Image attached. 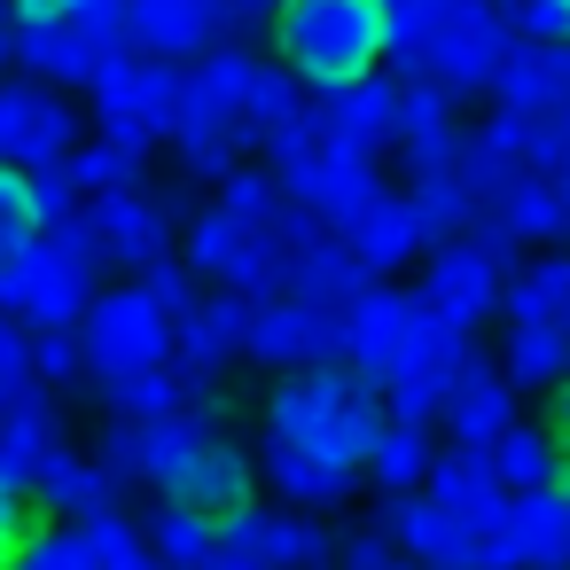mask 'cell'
<instances>
[{
  "mask_svg": "<svg viewBox=\"0 0 570 570\" xmlns=\"http://www.w3.org/2000/svg\"><path fill=\"white\" fill-rule=\"evenodd\" d=\"M40 539V500L17 492V484H0V570H17V554Z\"/></svg>",
  "mask_w": 570,
  "mask_h": 570,
  "instance_id": "cell-47",
  "label": "cell"
},
{
  "mask_svg": "<svg viewBox=\"0 0 570 570\" xmlns=\"http://www.w3.org/2000/svg\"><path fill=\"white\" fill-rule=\"evenodd\" d=\"M141 289H149V297H157V305H165L173 321H180V313H188V305L204 297V289H196V274H188L180 258H165V266H149V274H141Z\"/></svg>",
  "mask_w": 570,
  "mask_h": 570,
  "instance_id": "cell-51",
  "label": "cell"
},
{
  "mask_svg": "<svg viewBox=\"0 0 570 570\" xmlns=\"http://www.w3.org/2000/svg\"><path fill=\"white\" fill-rule=\"evenodd\" d=\"M71 165H79L87 204H95V196H134V188H149V157H134V149H118V141H79Z\"/></svg>",
  "mask_w": 570,
  "mask_h": 570,
  "instance_id": "cell-40",
  "label": "cell"
},
{
  "mask_svg": "<svg viewBox=\"0 0 570 570\" xmlns=\"http://www.w3.org/2000/svg\"><path fill=\"white\" fill-rule=\"evenodd\" d=\"M63 24V87H102L134 56V0H71Z\"/></svg>",
  "mask_w": 570,
  "mask_h": 570,
  "instance_id": "cell-16",
  "label": "cell"
},
{
  "mask_svg": "<svg viewBox=\"0 0 570 570\" xmlns=\"http://www.w3.org/2000/svg\"><path fill=\"white\" fill-rule=\"evenodd\" d=\"M95 399H102V414H118V422H165V414H188V406H212L180 367H149V375H110V383H95Z\"/></svg>",
  "mask_w": 570,
  "mask_h": 570,
  "instance_id": "cell-30",
  "label": "cell"
},
{
  "mask_svg": "<svg viewBox=\"0 0 570 570\" xmlns=\"http://www.w3.org/2000/svg\"><path fill=\"white\" fill-rule=\"evenodd\" d=\"M344 243H352V258H360L375 282H391V274L422 250V235H414V219H406V196H383V204H375V212L344 235Z\"/></svg>",
  "mask_w": 570,
  "mask_h": 570,
  "instance_id": "cell-33",
  "label": "cell"
},
{
  "mask_svg": "<svg viewBox=\"0 0 570 570\" xmlns=\"http://www.w3.org/2000/svg\"><path fill=\"white\" fill-rule=\"evenodd\" d=\"M196 570H258V562H243V554H212V562H196Z\"/></svg>",
  "mask_w": 570,
  "mask_h": 570,
  "instance_id": "cell-58",
  "label": "cell"
},
{
  "mask_svg": "<svg viewBox=\"0 0 570 570\" xmlns=\"http://www.w3.org/2000/svg\"><path fill=\"white\" fill-rule=\"evenodd\" d=\"M71 461H79V445L63 438V422H0V484L48 500Z\"/></svg>",
  "mask_w": 570,
  "mask_h": 570,
  "instance_id": "cell-23",
  "label": "cell"
},
{
  "mask_svg": "<svg viewBox=\"0 0 570 570\" xmlns=\"http://www.w3.org/2000/svg\"><path fill=\"white\" fill-rule=\"evenodd\" d=\"M391 562H399V547H391L375 523H360V531L336 539V570H391Z\"/></svg>",
  "mask_w": 570,
  "mask_h": 570,
  "instance_id": "cell-52",
  "label": "cell"
},
{
  "mask_svg": "<svg viewBox=\"0 0 570 570\" xmlns=\"http://www.w3.org/2000/svg\"><path fill=\"white\" fill-rule=\"evenodd\" d=\"M258 484H266L282 508H305V515H321V508H344V500H352L360 469H344V461H328V453H313V445L258 438Z\"/></svg>",
  "mask_w": 570,
  "mask_h": 570,
  "instance_id": "cell-21",
  "label": "cell"
},
{
  "mask_svg": "<svg viewBox=\"0 0 570 570\" xmlns=\"http://www.w3.org/2000/svg\"><path fill=\"white\" fill-rule=\"evenodd\" d=\"M79 149V110L63 102V87L48 79H0V165L9 173H40L56 157Z\"/></svg>",
  "mask_w": 570,
  "mask_h": 570,
  "instance_id": "cell-9",
  "label": "cell"
},
{
  "mask_svg": "<svg viewBox=\"0 0 570 570\" xmlns=\"http://www.w3.org/2000/svg\"><path fill=\"white\" fill-rule=\"evenodd\" d=\"M500 375L515 391H562L570 383V336L562 328H539V321H508L500 336Z\"/></svg>",
  "mask_w": 570,
  "mask_h": 570,
  "instance_id": "cell-32",
  "label": "cell"
},
{
  "mask_svg": "<svg viewBox=\"0 0 570 570\" xmlns=\"http://www.w3.org/2000/svg\"><path fill=\"white\" fill-rule=\"evenodd\" d=\"M32 360H40V375L56 383V391H95L87 375V344H79V328H32Z\"/></svg>",
  "mask_w": 570,
  "mask_h": 570,
  "instance_id": "cell-43",
  "label": "cell"
},
{
  "mask_svg": "<svg viewBox=\"0 0 570 570\" xmlns=\"http://www.w3.org/2000/svg\"><path fill=\"white\" fill-rule=\"evenodd\" d=\"M165 500H180V508H196V515H235V508H250L258 500V453L250 445H235V430L219 438V445H204L173 484H157Z\"/></svg>",
  "mask_w": 570,
  "mask_h": 570,
  "instance_id": "cell-22",
  "label": "cell"
},
{
  "mask_svg": "<svg viewBox=\"0 0 570 570\" xmlns=\"http://www.w3.org/2000/svg\"><path fill=\"white\" fill-rule=\"evenodd\" d=\"M79 344H87V367L110 383V375H149V367H173V313L126 282V289H95L87 321H79Z\"/></svg>",
  "mask_w": 570,
  "mask_h": 570,
  "instance_id": "cell-7",
  "label": "cell"
},
{
  "mask_svg": "<svg viewBox=\"0 0 570 570\" xmlns=\"http://www.w3.org/2000/svg\"><path fill=\"white\" fill-rule=\"evenodd\" d=\"M9 32H17V0H0V79H9Z\"/></svg>",
  "mask_w": 570,
  "mask_h": 570,
  "instance_id": "cell-57",
  "label": "cell"
},
{
  "mask_svg": "<svg viewBox=\"0 0 570 570\" xmlns=\"http://www.w3.org/2000/svg\"><path fill=\"white\" fill-rule=\"evenodd\" d=\"M141 531H149V547H157L165 570H196V562L219 554V523L196 515V508H180V500H165V492H157V508L141 515Z\"/></svg>",
  "mask_w": 570,
  "mask_h": 570,
  "instance_id": "cell-34",
  "label": "cell"
},
{
  "mask_svg": "<svg viewBox=\"0 0 570 570\" xmlns=\"http://www.w3.org/2000/svg\"><path fill=\"white\" fill-rule=\"evenodd\" d=\"M476 352V336H461L453 321H438L422 297H414V328H406V360L399 367H414V375H430V383H453V367Z\"/></svg>",
  "mask_w": 570,
  "mask_h": 570,
  "instance_id": "cell-39",
  "label": "cell"
},
{
  "mask_svg": "<svg viewBox=\"0 0 570 570\" xmlns=\"http://www.w3.org/2000/svg\"><path fill=\"white\" fill-rule=\"evenodd\" d=\"M500 313H508V321H539V328H562V336H570V258H562V250L523 258V266L508 274V289H500Z\"/></svg>",
  "mask_w": 570,
  "mask_h": 570,
  "instance_id": "cell-31",
  "label": "cell"
},
{
  "mask_svg": "<svg viewBox=\"0 0 570 570\" xmlns=\"http://www.w3.org/2000/svg\"><path fill=\"white\" fill-rule=\"evenodd\" d=\"M492 461H500V484H508V492L562 484V469H570V453H562V445H554V430H539V422H515V430L492 445Z\"/></svg>",
  "mask_w": 570,
  "mask_h": 570,
  "instance_id": "cell-36",
  "label": "cell"
},
{
  "mask_svg": "<svg viewBox=\"0 0 570 570\" xmlns=\"http://www.w3.org/2000/svg\"><path fill=\"white\" fill-rule=\"evenodd\" d=\"M484 212H492L523 250H531V243H539V250L570 243V188H562V180H547V173H515Z\"/></svg>",
  "mask_w": 570,
  "mask_h": 570,
  "instance_id": "cell-25",
  "label": "cell"
},
{
  "mask_svg": "<svg viewBox=\"0 0 570 570\" xmlns=\"http://www.w3.org/2000/svg\"><path fill=\"white\" fill-rule=\"evenodd\" d=\"M95 219H102V243H110V266H165L173 258V235L196 219L188 212V188H134V196H95Z\"/></svg>",
  "mask_w": 570,
  "mask_h": 570,
  "instance_id": "cell-13",
  "label": "cell"
},
{
  "mask_svg": "<svg viewBox=\"0 0 570 570\" xmlns=\"http://www.w3.org/2000/svg\"><path fill=\"white\" fill-rule=\"evenodd\" d=\"M282 9H289V0H235V17H243V24H274Z\"/></svg>",
  "mask_w": 570,
  "mask_h": 570,
  "instance_id": "cell-56",
  "label": "cell"
},
{
  "mask_svg": "<svg viewBox=\"0 0 570 570\" xmlns=\"http://www.w3.org/2000/svg\"><path fill=\"white\" fill-rule=\"evenodd\" d=\"M227 438V414L219 406H188V414H165V422H141V484H173L204 445Z\"/></svg>",
  "mask_w": 570,
  "mask_h": 570,
  "instance_id": "cell-28",
  "label": "cell"
},
{
  "mask_svg": "<svg viewBox=\"0 0 570 570\" xmlns=\"http://www.w3.org/2000/svg\"><path fill=\"white\" fill-rule=\"evenodd\" d=\"M492 539H500L508 570H570V469H562V484L508 492L492 515Z\"/></svg>",
  "mask_w": 570,
  "mask_h": 570,
  "instance_id": "cell-14",
  "label": "cell"
},
{
  "mask_svg": "<svg viewBox=\"0 0 570 570\" xmlns=\"http://www.w3.org/2000/svg\"><path fill=\"white\" fill-rule=\"evenodd\" d=\"M180 87L188 63H157V56H126L102 87H95V141H118L134 157L165 149L180 126Z\"/></svg>",
  "mask_w": 570,
  "mask_h": 570,
  "instance_id": "cell-5",
  "label": "cell"
},
{
  "mask_svg": "<svg viewBox=\"0 0 570 570\" xmlns=\"http://www.w3.org/2000/svg\"><path fill=\"white\" fill-rule=\"evenodd\" d=\"M367 282H375V274L352 258V243H344V235H313V243L289 258V297L328 305V313H344V305H352Z\"/></svg>",
  "mask_w": 570,
  "mask_h": 570,
  "instance_id": "cell-27",
  "label": "cell"
},
{
  "mask_svg": "<svg viewBox=\"0 0 570 570\" xmlns=\"http://www.w3.org/2000/svg\"><path fill=\"white\" fill-rule=\"evenodd\" d=\"M219 554H243L258 570H336V531L305 508L250 500V508L219 515Z\"/></svg>",
  "mask_w": 570,
  "mask_h": 570,
  "instance_id": "cell-8",
  "label": "cell"
},
{
  "mask_svg": "<svg viewBox=\"0 0 570 570\" xmlns=\"http://www.w3.org/2000/svg\"><path fill=\"white\" fill-rule=\"evenodd\" d=\"M547 430H554V445L570 453V383H562V391H547Z\"/></svg>",
  "mask_w": 570,
  "mask_h": 570,
  "instance_id": "cell-54",
  "label": "cell"
},
{
  "mask_svg": "<svg viewBox=\"0 0 570 570\" xmlns=\"http://www.w3.org/2000/svg\"><path fill=\"white\" fill-rule=\"evenodd\" d=\"M399 79L391 71H375V79H360V87H336V95H313V126H321V141L328 149H344V157H383L391 149V126H399Z\"/></svg>",
  "mask_w": 570,
  "mask_h": 570,
  "instance_id": "cell-17",
  "label": "cell"
},
{
  "mask_svg": "<svg viewBox=\"0 0 570 570\" xmlns=\"http://www.w3.org/2000/svg\"><path fill=\"white\" fill-rule=\"evenodd\" d=\"M71 0H17V24H56Z\"/></svg>",
  "mask_w": 570,
  "mask_h": 570,
  "instance_id": "cell-55",
  "label": "cell"
},
{
  "mask_svg": "<svg viewBox=\"0 0 570 570\" xmlns=\"http://www.w3.org/2000/svg\"><path fill=\"white\" fill-rule=\"evenodd\" d=\"M445 445H438V422H383L375 453H367V484L375 492H430Z\"/></svg>",
  "mask_w": 570,
  "mask_h": 570,
  "instance_id": "cell-29",
  "label": "cell"
},
{
  "mask_svg": "<svg viewBox=\"0 0 570 570\" xmlns=\"http://www.w3.org/2000/svg\"><path fill=\"white\" fill-rule=\"evenodd\" d=\"M266 56L250 40H219L188 63V87H180V126H173V165L180 180H219L243 165V141H250V87H258Z\"/></svg>",
  "mask_w": 570,
  "mask_h": 570,
  "instance_id": "cell-2",
  "label": "cell"
},
{
  "mask_svg": "<svg viewBox=\"0 0 570 570\" xmlns=\"http://www.w3.org/2000/svg\"><path fill=\"white\" fill-rule=\"evenodd\" d=\"M375 391H383V422H438L445 414V383H430L414 367H391Z\"/></svg>",
  "mask_w": 570,
  "mask_h": 570,
  "instance_id": "cell-44",
  "label": "cell"
},
{
  "mask_svg": "<svg viewBox=\"0 0 570 570\" xmlns=\"http://www.w3.org/2000/svg\"><path fill=\"white\" fill-rule=\"evenodd\" d=\"M515 399L523 391L500 375V360L492 352H469L453 367V383H445V414H438L445 445H500L515 430Z\"/></svg>",
  "mask_w": 570,
  "mask_h": 570,
  "instance_id": "cell-15",
  "label": "cell"
},
{
  "mask_svg": "<svg viewBox=\"0 0 570 570\" xmlns=\"http://www.w3.org/2000/svg\"><path fill=\"white\" fill-rule=\"evenodd\" d=\"M430 500H438L445 515H461V523H492L500 500H508L492 445H445V461H438V476H430Z\"/></svg>",
  "mask_w": 570,
  "mask_h": 570,
  "instance_id": "cell-26",
  "label": "cell"
},
{
  "mask_svg": "<svg viewBox=\"0 0 570 570\" xmlns=\"http://www.w3.org/2000/svg\"><path fill=\"white\" fill-rule=\"evenodd\" d=\"M406 328H414V289L367 282V289L344 305V367H360V375L383 383V375L406 360Z\"/></svg>",
  "mask_w": 570,
  "mask_h": 570,
  "instance_id": "cell-20",
  "label": "cell"
},
{
  "mask_svg": "<svg viewBox=\"0 0 570 570\" xmlns=\"http://www.w3.org/2000/svg\"><path fill=\"white\" fill-rule=\"evenodd\" d=\"M71 531H79V547H87V562H95V570H165V562H157V547H149V531H141L126 508L87 515V523H71Z\"/></svg>",
  "mask_w": 570,
  "mask_h": 570,
  "instance_id": "cell-37",
  "label": "cell"
},
{
  "mask_svg": "<svg viewBox=\"0 0 570 570\" xmlns=\"http://www.w3.org/2000/svg\"><path fill=\"white\" fill-rule=\"evenodd\" d=\"M258 438H282V445H313L344 469L367 476V453L383 438V391L375 375L360 367H313V375H274L266 391V414H258Z\"/></svg>",
  "mask_w": 570,
  "mask_h": 570,
  "instance_id": "cell-1",
  "label": "cell"
},
{
  "mask_svg": "<svg viewBox=\"0 0 570 570\" xmlns=\"http://www.w3.org/2000/svg\"><path fill=\"white\" fill-rule=\"evenodd\" d=\"M17 570H95V562H87L79 531H40V539L17 554Z\"/></svg>",
  "mask_w": 570,
  "mask_h": 570,
  "instance_id": "cell-50",
  "label": "cell"
},
{
  "mask_svg": "<svg viewBox=\"0 0 570 570\" xmlns=\"http://www.w3.org/2000/svg\"><path fill=\"white\" fill-rule=\"evenodd\" d=\"M500 289H508V274H500L469 235H453V243L422 250V282H414V297H422L438 321H453L461 336H476V321H492V313H500Z\"/></svg>",
  "mask_w": 570,
  "mask_h": 570,
  "instance_id": "cell-12",
  "label": "cell"
},
{
  "mask_svg": "<svg viewBox=\"0 0 570 570\" xmlns=\"http://www.w3.org/2000/svg\"><path fill=\"white\" fill-rule=\"evenodd\" d=\"M461 118H453V102H438L430 87H406L399 95V126H391V165H399V180L414 188V180H438V173H453L461 165Z\"/></svg>",
  "mask_w": 570,
  "mask_h": 570,
  "instance_id": "cell-19",
  "label": "cell"
},
{
  "mask_svg": "<svg viewBox=\"0 0 570 570\" xmlns=\"http://www.w3.org/2000/svg\"><path fill=\"white\" fill-rule=\"evenodd\" d=\"M570 102V48H531L515 40L500 79H492V110H515V118H539V110H562Z\"/></svg>",
  "mask_w": 570,
  "mask_h": 570,
  "instance_id": "cell-24",
  "label": "cell"
},
{
  "mask_svg": "<svg viewBox=\"0 0 570 570\" xmlns=\"http://www.w3.org/2000/svg\"><path fill=\"white\" fill-rule=\"evenodd\" d=\"M48 508H63L71 523H87V515H110V508H126V484L95 461V453H79L71 469H63V484L48 492Z\"/></svg>",
  "mask_w": 570,
  "mask_h": 570,
  "instance_id": "cell-41",
  "label": "cell"
},
{
  "mask_svg": "<svg viewBox=\"0 0 570 570\" xmlns=\"http://www.w3.org/2000/svg\"><path fill=\"white\" fill-rule=\"evenodd\" d=\"M212 188H219V212L243 219V227H258V235H274L282 212H289V196H282V180H274L266 165H235V173H219Z\"/></svg>",
  "mask_w": 570,
  "mask_h": 570,
  "instance_id": "cell-38",
  "label": "cell"
},
{
  "mask_svg": "<svg viewBox=\"0 0 570 570\" xmlns=\"http://www.w3.org/2000/svg\"><path fill=\"white\" fill-rule=\"evenodd\" d=\"M48 235V250H63L71 266H87V274H102L110 266V243H102V219H95V204L87 212H71V219H56V227H40Z\"/></svg>",
  "mask_w": 570,
  "mask_h": 570,
  "instance_id": "cell-46",
  "label": "cell"
},
{
  "mask_svg": "<svg viewBox=\"0 0 570 570\" xmlns=\"http://www.w3.org/2000/svg\"><path fill=\"white\" fill-rule=\"evenodd\" d=\"M95 305V274L71 266L63 250H48V235H17L0 243V313L24 328H79Z\"/></svg>",
  "mask_w": 570,
  "mask_h": 570,
  "instance_id": "cell-6",
  "label": "cell"
},
{
  "mask_svg": "<svg viewBox=\"0 0 570 570\" xmlns=\"http://www.w3.org/2000/svg\"><path fill=\"white\" fill-rule=\"evenodd\" d=\"M266 40H274V63L305 95L360 87L383 63V0H289L266 24Z\"/></svg>",
  "mask_w": 570,
  "mask_h": 570,
  "instance_id": "cell-3",
  "label": "cell"
},
{
  "mask_svg": "<svg viewBox=\"0 0 570 570\" xmlns=\"http://www.w3.org/2000/svg\"><path fill=\"white\" fill-rule=\"evenodd\" d=\"M289 258H297L289 243H274V235H258V227L227 219L219 204H212V212H196V219L180 227V266H188L196 282L227 289V297H250V305L289 297Z\"/></svg>",
  "mask_w": 570,
  "mask_h": 570,
  "instance_id": "cell-4",
  "label": "cell"
},
{
  "mask_svg": "<svg viewBox=\"0 0 570 570\" xmlns=\"http://www.w3.org/2000/svg\"><path fill=\"white\" fill-rule=\"evenodd\" d=\"M469 243H476V250H484V258H492L500 274H515V266H523V243H515V235H508V227H500L492 212H476V227H469Z\"/></svg>",
  "mask_w": 570,
  "mask_h": 570,
  "instance_id": "cell-53",
  "label": "cell"
},
{
  "mask_svg": "<svg viewBox=\"0 0 570 570\" xmlns=\"http://www.w3.org/2000/svg\"><path fill=\"white\" fill-rule=\"evenodd\" d=\"M235 32V0H134V56L196 63Z\"/></svg>",
  "mask_w": 570,
  "mask_h": 570,
  "instance_id": "cell-18",
  "label": "cell"
},
{
  "mask_svg": "<svg viewBox=\"0 0 570 570\" xmlns=\"http://www.w3.org/2000/svg\"><path fill=\"white\" fill-rule=\"evenodd\" d=\"M492 17L531 48H570V0H492Z\"/></svg>",
  "mask_w": 570,
  "mask_h": 570,
  "instance_id": "cell-42",
  "label": "cell"
},
{
  "mask_svg": "<svg viewBox=\"0 0 570 570\" xmlns=\"http://www.w3.org/2000/svg\"><path fill=\"white\" fill-rule=\"evenodd\" d=\"M391 570H422V562H414V554H399V562H391Z\"/></svg>",
  "mask_w": 570,
  "mask_h": 570,
  "instance_id": "cell-59",
  "label": "cell"
},
{
  "mask_svg": "<svg viewBox=\"0 0 570 570\" xmlns=\"http://www.w3.org/2000/svg\"><path fill=\"white\" fill-rule=\"evenodd\" d=\"M24 180H32V212H40V227H56V219H71V212H87V188H79V165H71V157H56V165L24 173Z\"/></svg>",
  "mask_w": 570,
  "mask_h": 570,
  "instance_id": "cell-45",
  "label": "cell"
},
{
  "mask_svg": "<svg viewBox=\"0 0 570 570\" xmlns=\"http://www.w3.org/2000/svg\"><path fill=\"white\" fill-rule=\"evenodd\" d=\"M17 235H40V212H32V180L0 165V243H17Z\"/></svg>",
  "mask_w": 570,
  "mask_h": 570,
  "instance_id": "cell-49",
  "label": "cell"
},
{
  "mask_svg": "<svg viewBox=\"0 0 570 570\" xmlns=\"http://www.w3.org/2000/svg\"><path fill=\"white\" fill-rule=\"evenodd\" d=\"M406 219H414L422 250H438V243H453V235L476 227V196L461 188V173H438V180H414L406 188Z\"/></svg>",
  "mask_w": 570,
  "mask_h": 570,
  "instance_id": "cell-35",
  "label": "cell"
},
{
  "mask_svg": "<svg viewBox=\"0 0 570 570\" xmlns=\"http://www.w3.org/2000/svg\"><path fill=\"white\" fill-rule=\"evenodd\" d=\"M250 360H258L266 375H313V367H344V313L305 305V297H274V305H258Z\"/></svg>",
  "mask_w": 570,
  "mask_h": 570,
  "instance_id": "cell-11",
  "label": "cell"
},
{
  "mask_svg": "<svg viewBox=\"0 0 570 570\" xmlns=\"http://www.w3.org/2000/svg\"><path fill=\"white\" fill-rule=\"evenodd\" d=\"M95 461H102L118 484H141V422L102 414V430H95Z\"/></svg>",
  "mask_w": 570,
  "mask_h": 570,
  "instance_id": "cell-48",
  "label": "cell"
},
{
  "mask_svg": "<svg viewBox=\"0 0 570 570\" xmlns=\"http://www.w3.org/2000/svg\"><path fill=\"white\" fill-rule=\"evenodd\" d=\"M250 328H258V305H250V297L212 289V297H196V305L173 321V367L212 399V391H219V375H227L235 360H250Z\"/></svg>",
  "mask_w": 570,
  "mask_h": 570,
  "instance_id": "cell-10",
  "label": "cell"
}]
</instances>
